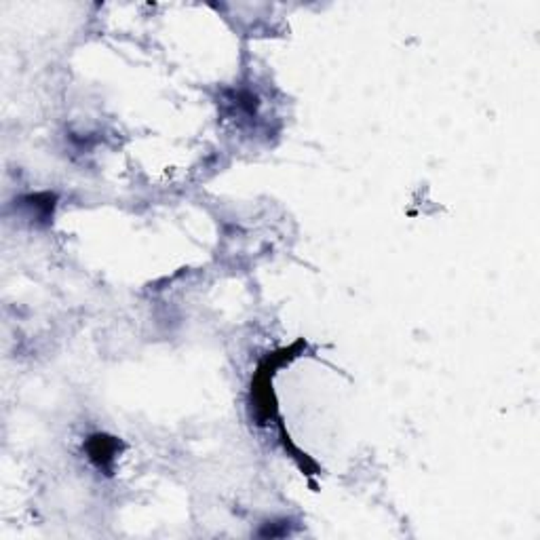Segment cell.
I'll use <instances>...</instances> for the list:
<instances>
[{
    "label": "cell",
    "mask_w": 540,
    "mask_h": 540,
    "mask_svg": "<svg viewBox=\"0 0 540 540\" xmlns=\"http://www.w3.org/2000/svg\"><path fill=\"white\" fill-rule=\"evenodd\" d=\"M114 449H116V441H112L110 437H93V441H91V445H89L91 458H93L100 467L106 465V463H112Z\"/></svg>",
    "instance_id": "1"
}]
</instances>
